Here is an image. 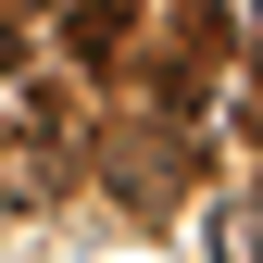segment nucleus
<instances>
[{
  "mask_svg": "<svg viewBox=\"0 0 263 263\" xmlns=\"http://www.w3.org/2000/svg\"><path fill=\"white\" fill-rule=\"evenodd\" d=\"M251 138H263V88H251Z\"/></svg>",
  "mask_w": 263,
  "mask_h": 263,
  "instance_id": "5",
  "label": "nucleus"
},
{
  "mask_svg": "<svg viewBox=\"0 0 263 263\" xmlns=\"http://www.w3.org/2000/svg\"><path fill=\"white\" fill-rule=\"evenodd\" d=\"M213 263H263V201H226L213 213Z\"/></svg>",
  "mask_w": 263,
  "mask_h": 263,
  "instance_id": "4",
  "label": "nucleus"
},
{
  "mask_svg": "<svg viewBox=\"0 0 263 263\" xmlns=\"http://www.w3.org/2000/svg\"><path fill=\"white\" fill-rule=\"evenodd\" d=\"M213 76H226V0H176V25H163V50H151V101L188 125L213 101Z\"/></svg>",
  "mask_w": 263,
  "mask_h": 263,
  "instance_id": "1",
  "label": "nucleus"
},
{
  "mask_svg": "<svg viewBox=\"0 0 263 263\" xmlns=\"http://www.w3.org/2000/svg\"><path fill=\"white\" fill-rule=\"evenodd\" d=\"M188 163H201V151H188V125H176V113H151V125H113V138H101V176H113L138 213H176Z\"/></svg>",
  "mask_w": 263,
  "mask_h": 263,
  "instance_id": "2",
  "label": "nucleus"
},
{
  "mask_svg": "<svg viewBox=\"0 0 263 263\" xmlns=\"http://www.w3.org/2000/svg\"><path fill=\"white\" fill-rule=\"evenodd\" d=\"M138 13L151 0H63V50H76L88 76H113V63L138 50Z\"/></svg>",
  "mask_w": 263,
  "mask_h": 263,
  "instance_id": "3",
  "label": "nucleus"
},
{
  "mask_svg": "<svg viewBox=\"0 0 263 263\" xmlns=\"http://www.w3.org/2000/svg\"><path fill=\"white\" fill-rule=\"evenodd\" d=\"M25 13H38V0H25Z\"/></svg>",
  "mask_w": 263,
  "mask_h": 263,
  "instance_id": "6",
  "label": "nucleus"
}]
</instances>
